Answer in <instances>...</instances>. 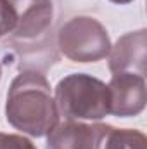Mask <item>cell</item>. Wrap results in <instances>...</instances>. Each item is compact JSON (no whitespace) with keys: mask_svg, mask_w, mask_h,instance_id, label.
<instances>
[{"mask_svg":"<svg viewBox=\"0 0 147 149\" xmlns=\"http://www.w3.org/2000/svg\"><path fill=\"white\" fill-rule=\"evenodd\" d=\"M5 118L16 130L31 137H45L59 123V109L50 83L38 71H23L10 83Z\"/></svg>","mask_w":147,"mask_h":149,"instance_id":"obj_1","label":"cell"},{"mask_svg":"<svg viewBox=\"0 0 147 149\" xmlns=\"http://www.w3.org/2000/svg\"><path fill=\"white\" fill-rule=\"evenodd\" d=\"M54 99L66 120L99 121L111 114L109 87L87 73H71L59 80Z\"/></svg>","mask_w":147,"mask_h":149,"instance_id":"obj_2","label":"cell"},{"mask_svg":"<svg viewBox=\"0 0 147 149\" xmlns=\"http://www.w3.org/2000/svg\"><path fill=\"white\" fill-rule=\"evenodd\" d=\"M59 50L74 63H97L107 57L111 38L101 21L76 16L66 21L57 33Z\"/></svg>","mask_w":147,"mask_h":149,"instance_id":"obj_3","label":"cell"},{"mask_svg":"<svg viewBox=\"0 0 147 149\" xmlns=\"http://www.w3.org/2000/svg\"><path fill=\"white\" fill-rule=\"evenodd\" d=\"M111 94V114L118 118L137 116L146 109V76L137 73H116L107 83Z\"/></svg>","mask_w":147,"mask_h":149,"instance_id":"obj_4","label":"cell"},{"mask_svg":"<svg viewBox=\"0 0 147 149\" xmlns=\"http://www.w3.org/2000/svg\"><path fill=\"white\" fill-rule=\"evenodd\" d=\"M147 31L139 30L118 38L109 50V70L116 73H137L146 76Z\"/></svg>","mask_w":147,"mask_h":149,"instance_id":"obj_5","label":"cell"},{"mask_svg":"<svg viewBox=\"0 0 147 149\" xmlns=\"http://www.w3.org/2000/svg\"><path fill=\"white\" fill-rule=\"evenodd\" d=\"M99 139V123L87 125L68 120L57 123L47 135V149H95Z\"/></svg>","mask_w":147,"mask_h":149,"instance_id":"obj_6","label":"cell"},{"mask_svg":"<svg viewBox=\"0 0 147 149\" xmlns=\"http://www.w3.org/2000/svg\"><path fill=\"white\" fill-rule=\"evenodd\" d=\"M52 17H54V7L49 0L35 2L19 16L17 24L14 28V37L23 42L40 38L49 31Z\"/></svg>","mask_w":147,"mask_h":149,"instance_id":"obj_7","label":"cell"},{"mask_svg":"<svg viewBox=\"0 0 147 149\" xmlns=\"http://www.w3.org/2000/svg\"><path fill=\"white\" fill-rule=\"evenodd\" d=\"M97 149H147V139L139 130L101 123Z\"/></svg>","mask_w":147,"mask_h":149,"instance_id":"obj_8","label":"cell"},{"mask_svg":"<svg viewBox=\"0 0 147 149\" xmlns=\"http://www.w3.org/2000/svg\"><path fill=\"white\" fill-rule=\"evenodd\" d=\"M17 19H19V14L14 3L9 0H0V38L14 31Z\"/></svg>","mask_w":147,"mask_h":149,"instance_id":"obj_9","label":"cell"},{"mask_svg":"<svg viewBox=\"0 0 147 149\" xmlns=\"http://www.w3.org/2000/svg\"><path fill=\"white\" fill-rule=\"evenodd\" d=\"M0 149H37V146L24 135L0 132Z\"/></svg>","mask_w":147,"mask_h":149,"instance_id":"obj_10","label":"cell"},{"mask_svg":"<svg viewBox=\"0 0 147 149\" xmlns=\"http://www.w3.org/2000/svg\"><path fill=\"white\" fill-rule=\"evenodd\" d=\"M112 3H119V5H125V3H130V2H133V0H109Z\"/></svg>","mask_w":147,"mask_h":149,"instance_id":"obj_11","label":"cell"},{"mask_svg":"<svg viewBox=\"0 0 147 149\" xmlns=\"http://www.w3.org/2000/svg\"><path fill=\"white\" fill-rule=\"evenodd\" d=\"M0 78H2V66H0Z\"/></svg>","mask_w":147,"mask_h":149,"instance_id":"obj_12","label":"cell"},{"mask_svg":"<svg viewBox=\"0 0 147 149\" xmlns=\"http://www.w3.org/2000/svg\"><path fill=\"white\" fill-rule=\"evenodd\" d=\"M35 2H42V0H35Z\"/></svg>","mask_w":147,"mask_h":149,"instance_id":"obj_13","label":"cell"}]
</instances>
